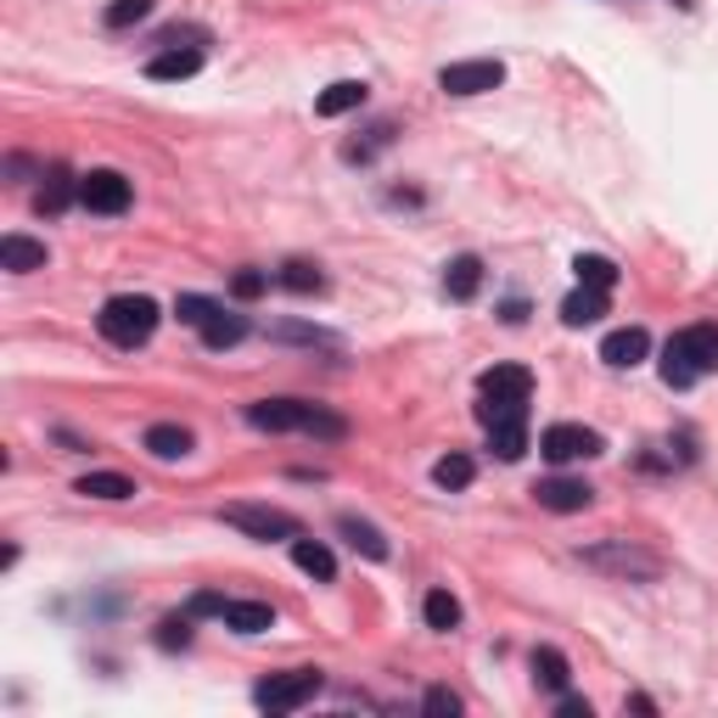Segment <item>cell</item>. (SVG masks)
<instances>
[{
    "instance_id": "30",
    "label": "cell",
    "mask_w": 718,
    "mask_h": 718,
    "mask_svg": "<svg viewBox=\"0 0 718 718\" xmlns=\"http://www.w3.org/2000/svg\"><path fill=\"white\" fill-rule=\"evenodd\" d=\"M472 478H478L472 455H443V461L432 466V483H438V489H449V494H455V489H466Z\"/></svg>"
},
{
    "instance_id": "10",
    "label": "cell",
    "mask_w": 718,
    "mask_h": 718,
    "mask_svg": "<svg viewBox=\"0 0 718 718\" xmlns=\"http://www.w3.org/2000/svg\"><path fill=\"white\" fill-rule=\"evenodd\" d=\"M79 203L90 208V214H124L130 203H135V192H130V180L119 174V168H90L84 180H79Z\"/></svg>"
},
{
    "instance_id": "31",
    "label": "cell",
    "mask_w": 718,
    "mask_h": 718,
    "mask_svg": "<svg viewBox=\"0 0 718 718\" xmlns=\"http://www.w3.org/2000/svg\"><path fill=\"white\" fill-rule=\"evenodd\" d=\"M219 309H225V304H214V298H203V293H180V304H174V315L186 320V326H197V331H203Z\"/></svg>"
},
{
    "instance_id": "3",
    "label": "cell",
    "mask_w": 718,
    "mask_h": 718,
    "mask_svg": "<svg viewBox=\"0 0 718 718\" xmlns=\"http://www.w3.org/2000/svg\"><path fill=\"white\" fill-rule=\"evenodd\" d=\"M527 399H533V377L522 366H494L478 382V421L500 427V421H527Z\"/></svg>"
},
{
    "instance_id": "35",
    "label": "cell",
    "mask_w": 718,
    "mask_h": 718,
    "mask_svg": "<svg viewBox=\"0 0 718 718\" xmlns=\"http://www.w3.org/2000/svg\"><path fill=\"white\" fill-rule=\"evenodd\" d=\"M421 707H427V712H449V718H455V712H461V696L449 690V685H432V690L421 696Z\"/></svg>"
},
{
    "instance_id": "36",
    "label": "cell",
    "mask_w": 718,
    "mask_h": 718,
    "mask_svg": "<svg viewBox=\"0 0 718 718\" xmlns=\"http://www.w3.org/2000/svg\"><path fill=\"white\" fill-rule=\"evenodd\" d=\"M192 617H225V595H214V589H203V595H192V606H186Z\"/></svg>"
},
{
    "instance_id": "23",
    "label": "cell",
    "mask_w": 718,
    "mask_h": 718,
    "mask_svg": "<svg viewBox=\"0 0 718 718\" xmlns=\"http://www.w3.org/2000/svg\"><path fill=\"white\" fill-rule=\"evenodd\" d=\"M601 315H606V293H601V287H578V293L562 304V320H567V326H595Z\"/></svg>"
},
{
    "instance_id": "21",
    "label": "cell",
    "mask_w": 718,
    "mask_h": 718,
    "mask_svg": "<svg viewBox=\"0 0 718 718\" xmlns=\"http://www.w3.org/2000/svg\"><path fill=\"white\" fill-rule=\"evenodd\" d=\"M73 494H84V500H130L135 483H130L124 472H90V478L73 483Z\"/></svg>"
},
{
    "instance_id": "19",
    "label": "cell",
    "mask_w": 718,
    "mask_h": 718,
    "mask_svg": "<svg viewBox=\"0 0 718 718\" xmlns=\"http://www.w3.org/2000/svg\"><path fill=\"white\" fill-rule=\"evenodd\" d=\"M293 562H298L309 578H320V584L337 578V556L320 545V538H304V533H298V538H293Z\"/></svg>"
},
{
    "instance_id": "27",
    "label": "cell",
    "mask_w": 718,
    "mask_h": 718,
    "mask_svg": "<svg viewBox=\"0 0 718 718\" xmlns=\"http://www.w3.org/2000/svg\"><path fill=\"white\" fill-rule=\"evenodd\" d=\"M573 269H578V287H601V293H612V287H617V264H612V258H601V253H578V258H573Z\"/></svg>"
},
{
    "instance_id": "37",
    "label": "cell",
    "mask_w": 718,
    "mask_h": 718,
    "mask_svg": "<svg viewBox=\"0 0 718 718\" xmlns=\"http://www.w3.org/2000/svg\"><path fill=\"white\" fill-rule=\"evenodd\" d=\"M556 712H562V718H589V701H584V696H562Z\"/></svg>"
},
{
    "instance_id": "29",
    "label": "cell",
    "mask_w": 718,
    "mask_h": 718,
    "mask_svg": "<svg viewBox=\"0 0 718 718\" xmlns=\"http://www.w3.org/2000/svg\"><path fill=\"white\" fill-rule=\"evenodd\" d=\"M533 679L545 685V690H567V657L556 646H538L533 652Z\"/></svg>"
},
{
    "instance_id": "18",
    "label": "cell",
    "mask_w": 718,
    "mask_h": 718,
    "mask_svg": "<svg viewBox=\"0 0 718 718\" xmlns=\"http://www.w3.org/2000/svg\"><path fill=\"white\" fill-rule=\"evenodd\" d=\"M192 73H203V51H157L152 62H146V79H163V84H174V79H192Z\"/></svg>"
},
{
    "instance_id": "24",
    "label": "cell",
    "mask_w": 718,
    "mask_h": 718,
    "mask_svg": "<svg viewBox=\"0 0 718 718\" xmlns=\"http://www.w3.org/2000/svg\"><path fill=\"white\" fill-rule=\"evenodd\" d=\"M421 617H427V628L449 635V628H461V601L449 595V589H432V595L421 601Z\"/></svg>"
},
{
    "instance_id": "15",
    "label": "cell",
    "mask_w": 718,
    "mask_h": 718,
    "mask_svg": "<svg viewBox=\"0 0 718 718\" xmlns=\"http://www.w3.org/2000/svg\"><path fill=\"white\" fill-rule=\"evenodd\" d=\"M0 269H12V276H34L45 269V242H29V236H0Z\"/></svg>"
},
{
    "instance_id": "20",
    "label": "cell",
    "mask_w": 718,
    "mask_h": 718,
    "mask_svg": "<svg viewBox=\"0 0 718 718\" xmlns=\"http://www.w3.org/2000/svg\"><path fill=\"white\" fill-rule=\"evenodd\" d=\"M146 449L157 461H180V455H192V432L174 421H157V427H146Z\"/></svg>"
},
{
    "instance_id": "17",
    "label": "cell",
    "mask_w": 718,
    "mask_h": 718,
    "mask_svg": "<svg viewBox=\"0 0 718 718\" xmlns=\"http://www.w3.org/2000/svg\"><path fill=\"white\" fill-rule=\"evenodd\" d=\"M353 107H366V84H359V79H337V84H326L320 96H315V113H320V119H342V113H353Z\"/></svg>"
},
{
    "instance_id": "8",
    "label": "cell",
    "mask_w": 718,
    "mask_h": 718,
    "mask_svg": "<svg viewBox=\"0 0 718 718\" xmlns=\"http://www.w3.org/2000/svg\"><path fill=\"white\" fill-rule=\"evenodd\" d=\"M219 516H225L230 527H242L247 538H287V545H293V538L304 533L298 516L281 511V505H225Z\"/></svg>"
},
{
    "instance_id": "32",
    "label": "cell",
    "mask_w": 718,
    "mask_h": 718,
    "mask_svg": "<svg viewBox=\"0 0 718 718\" xmlns=\"http://www.w3.org/2000/svg\"><path fill=\"white\" fill-rule=\"evenodd\" d=\"M152 18V0H113V7H107V29H135V23H146Z\"/></svg>"
},
{
    "instance_id": "26",
    "label": "cell",
    "mask_w": 718,
    "mask_h": 718,
    "mask_svg": "<svg viewBox=\"0 0 718 718\" xmlns=\"http://www.w3.org/2000/svg\"><path fill=\"white\" fill-rule=\"evenodd\" d=\"M489 449L500 461H522L527 455V421H500V427H489Z\"/></svg>"
},
{
    "instance_id": "33",
    "label": "cell",
    "mask_w": 718,
    "mask_h": 718,
    "mask_svg": "<svg viewBox=\"0 0 718 718\" xmlns=\"http://www.w3.org/2000/svg\"><path fill=\"white\" fill-rule=\"evenodd\" d=\"M157 646H163V652L192 646V612H186V617H163V623H157Z\"/></svg>"
},
{
    "instance_id": "34",
    "label": "cell",
    "mask_w": 718,
    "mask_h": 718,
    "mask_svg": "<svg viewBox=\"0 0 718 718\" xmlns=\"http://www.w3.org/2000/svg\"><path fill=\"white\" fill-rule=\"evenodd\" d=\"M230 293H236L242 304H253V298L269 293V276H264V269H236V276H230Z\"/></svg>"
},
{
    "instance_id": "13",
    "label": "cell",
    "mask_w": 718,
    "mask_h": 718,
    "mask_svg": "<svg viewBox=\"0 0 718 718\" xmlns=\"http://www.w3.org/2000/svg\"><path fill=\"white\" fill-rule=\"evenodd\" d=\"M478 287H483V258H478V253L449 258V269H443V293L455 298V304H472Z\"/></svg>"
},
{
    "instance_id": "2",
    "label": "cell",
    "mask_w": 718,
    "mask_h": 718,
    "mask_svg": "<svg viewBox=\"0 0 718 718\" xmlns=\"http://www.w3.org/2000/svg\"><path fill=\"white\" fill-rule=\"evenodd\" d=\"M712 371H718V326H685L663 353V382L668 388H696Z\"/></svg>"
},
{
    "instance_id": "11",
    "label": "cell",
    "mask_w": 718,
    "mask_h": 718,
    "mask_svg": "<svg viewBox=\"0 0 718 718\" xmlns=\"http://www.w3.org/2000/svg\"><path fill=\"white\" fill-rule=\"evenodd\" d=\"M646 353H652L646 326H617V331H606V342H601V359H606L612 371H635Z\"/></svg>"
},
{
    "instance_id": "28",
    "label": "cell",
    "mask_w": 718,
    "mask_h": 718,
    "mask_svg": "<svg viewBox=\"0 0 718 718\" xmlns=\"http://www.w3.org/2000/svg\"><path fill=\"white\" fill-rule=\"evenodd\" d=\"M247 337V315H230V309H219L208 326H203V342L208 348H236Z\"/></svg>"
},
{
    "instance_id": "1",
    "label": "cell",
    "mask_w": 718,
    "mask_h": 718,
    "mask_svg": "<svg viewBox=\"0 0 718 718\" xmlns=\"http://www.w3.org/2000/svg\"><path fill=\"white\" fill-rule=\"evenodd\" d=\"M247 421L264 427V432H309V438H326V443L348 438L342 416H331L320 404H304V399H258V404H247Z\"/></svg>"
},
{
    "instance_id": "6",
    "label": "cell",
    "mask_w": 718,
    "mask_h": 718,
    "mask_svg": "<svg viewBox=\"0 0 718 718\" xmlns=\"http://www.w3.org/2000/svg\"><path fill=\"white\" fill-rule=\"evenodd\" d=\"M320 685H326L320 668H287V674H269V679L253 690V701H258L264 712H298L304 701L320 696Z\"/></svg>"
},
{
    "instance_id": "5",
    "label": "cell",
    "mask_w": 718,
    "mask_h": 718,
    "mask_svg": "<svg viewBox=\"0 0 718 718\" xmlns=\"http://www.w3.org/2000/svg\"><path fill=\"white\" fill-rule=\"evenodd\" d=\"M584 567L606 573V578H628V584H652L663 573V562L640 545H628V538H606V545H589L584 551Z\"/></svg>"
},
{
    "instance_id": "9",
    "label": "cell",
    "mask_w": 718,
    "mask_h": 718,
    "mask_svg": "<svg viewBox=\"0 0 718 718\" xmlns=\"http://www.w3.org/2000/svg\"><path fill=\"white\" fill-rule=\"evenodd\" d=\"M505 84V62L494 57H472V62H449L438 73V90L443 96H483V90H500Z\"/></svg>"
},
{
    "instance_id": "7",
    "label": "cell",
    "mask_w": 718,
    "mask_h": 718,
    "mask_svg": "<svg viewBox=\"0 0 718 718\" xmlns=\"http://www.w3.org/2000/svg\"><path fill=\"white\" fill-rule=\"evenodd\" d=\"M601 449H606L601 432H595V427H578V421H556V427H545V438H538V455L556 461V466H567V461H595Z\"/></svg>"
},
{
    "instance_id": "16",
    "label": "cell",
    "mask_w": 718,
    "mask_h": 718,
    "mask_svg": "<svg viewBox=\"0 0 718 718\" xmlns=\"http://www.w3.org/2000/svg\"><path fill=\"white\" fill-rule=\"evenodd\" d=\"M225 628H236V635H264V628H276V606L269 601H225Z\"/></svg>"
},
{
    "instance_id": "22",
    "label": "cell",
    "mask_w": 718,
    "mask_h": 718,
    "mask_svg": "<svg viewBox=\"0 0 718 718\" xmlns=\"http://www.w3.org/2000/svg\"><path fill=\"white\" fill-rule=\"evenodd\" d=\"M73 197H79V180H73L68 168H51V174H45V192H40V214L57 219V214H68Z\"/></svg>"
},
{
    "instance_id": "25",
    "label": "cell",
    "mask_w": 718,
    "mask_h": 718,
    "mask_svg": "<svg viewBox=\"0 0 718 718\" xmlns=\"http://www.w3.org/2000/svg\"><path fill=\"white\" fill-rule=\"evenodd\" d=\"M276 281H281L287 293H298V298H309V293H320V287H326V276H320V264H309V258H287Z\"/></svg>"
},
{
    "instance_id": "14",
    "label": "cell",
    "mask_w": 718,
    "mask_h": 718,
    "mask_svg": "<svg viewBox=\"0 0 718 718\" xmlns=\"http://www.w3.org/2000/svg\"><path fill=\"white\" fill-rule=\"evenodd\" d=\"M337 533H342L366 562H388V533H382L377 522H366V516H337Z\"/></svg>"
},
{
    "instance_id": "12",
    "label": "cell",
    "mask_w": 718,
    "mask_h": 718,
    "mask_svg": "<svg viewBox=\"0 0 718 718\" xmlns=\"http://www.w3.org/2000/svg\"><path fill=\"white\" fill-rule=\"evenodd\" d=\"M533 500L545 505V511H556V516H573V511H584L595 500V489L584 478H545V483L533 489Z\"/></svg>"
},
{
    "instance_id": "4",
    "label": "cell",
    "mask_w": 718,
    "mask_h": 718,
    "mask_svg": "<svg viewBox=\"0 0 718 718\" xmlns=\"http://www.w3.org/2000/svg\"><path fill=\"white\" fill-rule=\"evenodd\" d=\"M157 304L146 298V293H119V298H107L102 304V315H96V326H102V337L113 342V348H141L152 331H157Z\"/></svg>"
}]
</instances>
